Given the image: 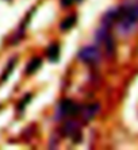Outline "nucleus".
Instances as JSON below:
<instances>
[{
	"mask_svg": "<svg viewBox=\"0 0 138 150\" xmlns=\"http://www.w3.org/2000/svg\"><path fill=\"white\" fill-rule=\"evenodd\" d=\"M79 58L81 61H84V62L95 64L100 58V52L95 46H87V47H83L79 52Z\"/></svg>",
	"mask_w": 138,
	"mask_h": 150,
	"instance_id": "obj_1",
	"label": "nucleus"
},
{
	"mask_svg": "<svg viewBox=\"0 0 138 150\" xmlns=\"http://www.w3.org/2000/svg\"><path fill=\"white\" fill-rule=\"evenodd\" d=\"M80 112V107L72 100H62L58 105L60 116H75Z\"/></svg>",
	"mask_w": 138,
	"mask_h": 150,
	"instance_id": "obj_2",
	"label": "nucleus"
},
{
	"mask_svg": "<svg viewBox=\"0 0 138 150\" xmlns=\"http://www.w3.org/2000/svg\"><path fill=\"white\" fill-rule=\"evenodd\" d=\"M97 41L102 42L110 53L114 50V39H112V37L110 35V33H108V30L106 27L100 28L97 31Z\"/></svg>",
	"mask_w": 138,
	"mask_h": 150,
	"instance_id": "obj_3",
	"label": "nucleus"
},
{
	"mask_svg": "<svg viewBox=\"0 0 138 150\" xmlns=\"http://www.w3.org/2000/svg\"><path fill=\"white\" fill-rule=\"evenodd\" d=\"M46 54H48V58L50 59V61H53V62L58 61V58H60V46L57 45V43H53V45H50L48 47V52H46Z\"/></svg>",
	"mask_w": 138,
	"mask_h": 150,
	"instance_id": "obj_4",
	"label": "nucleus"
},
{
	"mask_svg": "<svg viewBox=\"0 0 138 150\" xmlns=\"http://www.w3.org/2000/svg\"><path fill=\"white\" fill-rule=\"evenodd\" d=\"M64 133L69 137H73V135H80V131H79V125L75 122H66L65 126H64Z\"/></svg>",
	"mask_w": 138,
	"mask_h": 150,
	"instance_id": "obj_5",
	"label": "nucleus"
},
{
	"mask_svg": "<svg viewBox=\"0 0 138 150\" xmlns=\"http://www.w3.org/2000/svg\"><path fill=\"white\" fill-rule=\"evenodd\" d=\"M41 65H42L41 58H33L30 62H28L27 67H26V73H27V74L35 73V72L41 68Z\"/></svg>",
	"mask_w": 138,
	"mask_h": 150,
	"instance_id": "obj_6",
	"label": "nucleus"
},
{
	"mask_svg": "<svg viewBox=\"0 0 138 150\" xmlns=\"http://www.w3.org/2000/svg\"><path fill=\"white\" fill-rule=\"evenodd\" d=\"M76 21H77L76 15H69V16H66L65 19L61 22V30L66 31L69 28H72L73 26H75V23H76Z\"/></svg>",
	"mask_w": 138,
	"mask_h": 150,
	"instance_id": "obj_7",
	"label": "nucleus"
},
{
	"mask_svg": "<svg viewBox=\"0 0 138 150\" xmlns=\"http://www.w3.org/2000/svg\"><path fill=\"white\" fill-rule=\"evenodd\" d=\"M99 110V105L97 104H92V105H88V107H85L83 111V116L87 119V120H90V119H92L93 116L96 115V111Z\"/></svg>",
	"mask_w": 138,
	"mask_h": 150,
	"instance_id": "obj_8",
	"label": "nucleus"
},
{
	"mask_svg": "<svg viewBox=\"0 0 138 150\" xmlns=\"http://www.w3.org/2000/svg\"><path fill=\"white\" fill-rule=\"evenodd\" d=\"M15 62H16V61H15V58H12V59H11V61H10V64H8L7 69H6V72H4V74H3V76H1V81L7 80V77L10 76V74H11V72H12V68L15 67Z\"/></svg>",
	"mask_w": 138,
	"mask_h": 150,
	"instance_id": "obj_9",
	"label": "nucleus"
},
{
	"mask_svg": "<svg viewBox=\"0 0 138 150\" xmlns=\"http://www.w3.org/2000/svg\"><path fill=\"white\" fill-rule=\"evenodd\" d=\"M126 12H127L129 15H130L133 19H134V22H138V6H134V7H130L126 10Z\"/></svg>",
	"mask_w": 138,
	"mask_h": 150,
	"instance_id": "obj_10",
	"label": "nucleus"
},
{
	"mask_svg": "<svg viewBox=\"0 0 138 150\" xmlns=\"http://www.w3.org/2000/svg\"><path fill=\"white\" fill-rule=\"evenodd\" d=\"M30 99H31V96H30V95H27V96H26V98H24V99H23V100H22V101H21V105H19V108H23L24 105L27 104V101H28V100H30Z\"/></svg>",
	"mask_w": 138,
	"mask_h": 150,
	"instance_id": "obj_11",
	"label": "nucleus"
},
{
	"mask_svg": "<svg viewBox=\"0 0 138 150\" xmlns=\"http://www.w3.org/2000/svg\"><path fill=\"white\" fill-rule=\"evenodd\" d=\"M75 0H61V4L62 6H65V7H68V6H70V4L73 3Z\"/></svg>",
	"mask_w": 138,
	"mask_h": 150,
	"instance_id": "obj_12",
	"label": "nucleus"
}]
</instances>
